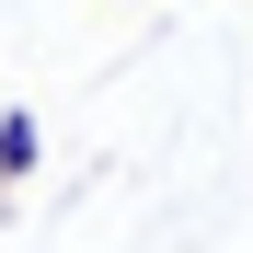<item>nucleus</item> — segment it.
Here are the masks:
<instances>
[{
	"instance_id": "f257e3e1",
	"label": "nucleus",
	"mask_w": 253,
	"mask_h": 253,
	"mask_svg": "<svg viewBox=\"0 0 253 253\" xmlns=\"http://www.w3.org/2000/svg\"><path fill=\"white\" fill-rule=\"evenodd\" d=\"M35 161H46V126L23 104H0V184H35Z\"/></svg>"
}]
</instances>
